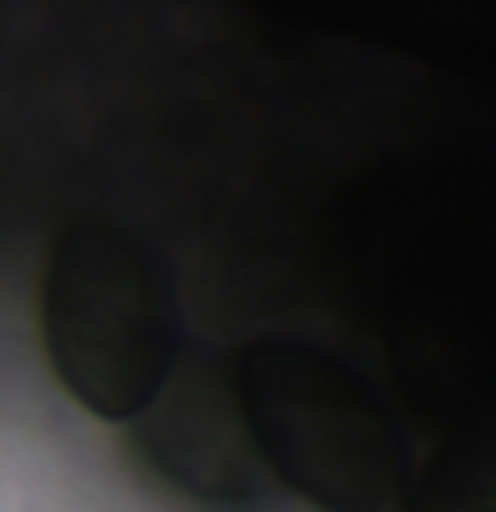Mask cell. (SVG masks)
<instances>
[{
	"instance_id": "cell-3",
	"label": "cell",
	"mask_w": 496,
	"mask_h": 512,
	"mask_svg": "<svg viewBox=\"0 0 496 512\" xmlns=\"http://www.w3.org/2000/svg\"><path fill=\"white\" fill-rule=\"evenodd\" d=\"M400 512H496L491 448L480 432L459 443H443L427 464H416Z\"/></svg>"
},
{
	"instance_id": "cell-1",
	"label": "cell",
	"mask_w": 496,
	"mask_h": 512,
	"mask_svg": "<svg viewBox=\"0 0 496 512\" xmlns=\"http://www.w3.org/2000/svg\"><path fill=\"white\" fill-rule=\"evenodd\" d=\"M230 395L256 459L315 512H400L416 448L400 411L347 358L256 336L230 363Z\"/></svg>"
},
{
	"instance_id": "cell-2",
	"label": "cell",
	"mask_w": 496,
	"mask_h": 512,
	"mask_svg": "<svg viewBox=\"0 0 496 512\" xmlns=\"http://www.w3.org/2000/svg\"><path fill=\"white\" fill-rule=\"evenodd\" d=\"M182 294L160 251L128 224L80 214L43 272V352L59 390L96 422H134L182 358Z\"/></svg>"
}]
</instances>
